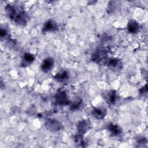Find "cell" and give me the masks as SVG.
<instances>
[{"label": "cell", "mask_w": 148, "mask_h": 148, "mask_svg": "<svg viewBox=\"0 0 148 148\" xmlns=\"http://www.w3.org/2000/svg\"><path fill=\"white\" fill-rule=\"evenodd\" d=\"M45 125L47 130L53 133L59 132L63 129V125L61 122L54 119H47L45 123Z\"/></svg>", "instance_id": "3957f363"}, {"label": "cell", "mask_w": 148, "mask_h": 148, "mask_svg": "<svg viewBox=\"0 0 148 148\" xmlns=\"http://www.w3.org/2000/svg\"><path fill=\"white\" fill-rule=\"evenodd\" d=\"M91 127V123L88 120H82L79 121L77 125V134L76 136V139L80 142L84 134H85Z\"/></svg>", "instance_id": "7a4b0ae2"}, {"label": "cell", "mask_w": 148, "mask_h": 148, "mask_svg": "<svg viewBox=\"0 0 148 148\" xmlns=\"http://www.w3.org/2000/svg\"><path fill=\"white\" fill-rule=\"evenodd\" d=\"M139 24L134 20H130L127 24V29L130 34H136L139 31Z\"/></svg>", "instance_id": "7c38bea8"}, {"label": "cell", "mask_w": 148, "mask_h": 148, "mask_svg": "<svg viewBox=\"0 0 148 148\" xmlns=\"http://www.w3.org/2000/svg\"><path fill=\"white\" fill-rule=\"evenodd\" d=\"M111 70L114 71H121L123 68V64L120 60L116 58H108L105 64Z\"/></svg>", "instance_id": "5b68a950"}, {"label": "cell", "mask_w": 148, "mask_h": 148, "mask_svg": "<svg viewBox=\"0 0 148 148\" xmlns=\"http://www.w3.org/2000/svg\"><path fill=\"white\" fill-rule=\"evenodd\" d=\"M55 101L56 102L61 105H67L69 103V101L66 92L64 91H61L58 92L55 95Z\"/></svg>", "instance_id": "52a82bcc"}, {"label": "cell", "mask_w": 148, "mask_h": 148, "mask_svg": "<svg viewBox=\"0 0 148 148\" xmlns=\"http://www.w3.org/2000/svg\"><path fill=\"white\" fill-rule=\"evenodd\" d=\"M107 129L112 136H116L121 134L122 132L121 128L117 124L113 123H109L107 125Z\"/></svg>", "instance_id": "8fae6325"}, {"label": "cell", "mask_w": 148, "mask_h": 148, "mask_svg": "<svg viewBox=\"0 0 148 148\" xmlns=\"http://www.w3.org/2000/svg\"><path fill=\"white\" fill-rule=\"evenodd\" d=\"M54 64V61L53 59L51 57H47L44 59V60L42 61L40 65V68L43 72L47 73L51 70Z\"/></svg>", "instance_id": "ba28073f"}, {"label": "cell", "mask_w": 148, "mask_h": 148, "mask_svg": "<svg viewBox=\"0 0 148 148\" xmlns=\"http://www.w3.org/2000/svg\"><path fill=\"white\" fill-rule=\"evenodd\" d=\"M68 73L65 70H61L54 75V79L58 82H64L68 79Z\"/></svg>", "instance_id": "5bb4252c"}, {"label": "cell", "mask_w": 148, "mask_h": 148, "mask_svg": "<svg viewBox=\"0 0 148 148\" xmlns=\"http://www.w3.org/2000/svg\"><path fill=\"white\" fill-rule=\"evenodd\" d=\"M108 59L107 52L103 49H98L92 55V60L98 64H105Z\"/></svg>", "instance_id": "277c9868"}, {"label": "cell", "mask_w": 148, "mask_h": 148, "mask_svg": "<svg viewBox=\"0 0 148 148\" xmlns=\"http://www.w3.org/2000/svg\"><path fill=\"white\" fill-rule=\"evenodd\" d=\"M35 60V56L34 54L29 53H25L22 58V62H21V66L25 67L27 66L28 65H30L31 63L34 62Z\"/></svg>", "instance_id": "4fadbf2b"}, {"label": "cell", "mask_w": 148, "mask_h": 148, "mask_svg": "<svg viewBox=\"0 0 148 148\" xmlns=\"http://www.w3.org/2000/svg\"><path fill=\"white\" fill-rule=\"evenodd\" d=\"M146 142V139H145L143 138H139V139L137 140V143L138 144H144Z\"/></svg>", "instance_id": "e0dca14e"}, {"label": "cell", "mask_w": 148, "mask_h": 148, "mask_svg": "<svg viewBox=\"0 0 148 148\" xmlns=\"http://www.w3.org/2000/svg\"><path fill=\"white\" fill-rule=\"evenodd\" d=\"M118 98L119 97L117 96L115 90L108 91L103 94V98L106 102L110 105L114 104L118 100Z\"/></svg>", "instance_id": "8992f818"}, {"label": "cell", "mask_w": 148, "mask_h": 148, "mask_svg": "<svg viewBox=\"0 0 148 148\" xmlns=\"http://www.w3.org/2000/svg\"><path fill=\"white\" fill-rule=\"evenodd\" d=\"M140 93L143 94L144 93L147 92V85L146 84L143 87H142L141 89H140Z\"/></svg>", "instance_id": "ac0fdd59"}, {"label": "cell", "mask_w": 148, "mask_h": 148, "mask_svg": "<svg viewBox=\"0 0 148 148\" xmlns=\"http://www.w3.org/2000/svg\"><path fill=\"white\" fill-rule=\"evenodd\" d=\"M8 35V32L5 29H3V28H1V31H0V36H1V38H5Z\"/></svg>", "instance_id": "2e32d148"}, {"label": "cell", "mask_w": 148, "mask_h": 148, "mask_svg": "<svg viewBox=\"0 0 148 148\" xmlns=\"http://www.w3.org/2000/svg\"><path fill=\"white\" fill-rule=\"evenodd\" d=\"M58 29V25L57 23L53 20H47L44 24L42 32H54Z\"/></svg>", "instance_id": "9c48e42d"}, {"label": "cell", "mask_w": 148, "mask_h": 148, "mask_svg": "<svg viewBox=\"0 0 148 148\" xmlns=\"http://www.w3.org/2000/svg\"><path fill=\"white\" fill-rule=\"evenodd\" d=\"M81 103H82V100L80 99H77V100H76L75 101L72 103L71 105V109L72 110L77 109L80 107Z\"/></svg>", "instance_id": "9a60e30c"}, {"label": "cell", "mask_w": 148, "mask_h": 148, "mask_svg": "<svg viewBox=\"0 0 148 148\" xmlns=\"http://www.w3.org/2000/svg\"><path fill=\"white\" fill-rule=\"evenodd\" d=\"M106 110L103 108H94L91 110V114L94 117L98 120L103 119L106 114Z\"/></svg>", "instance_id": "30bf717a"}, {"label": "cell", "mask_w": 148, "mask_h": 148, "mask_svg": "<svg viewBox=\"0 0 148 148\" xmlns=\"http://www.w3.org/2000/svg\"><path fill=\"white\" fill-rule=\"evenodd\" d=\"M5 12L8 17L16 24L24 25L27 23V14L21 6L8 4L5 6Z\"/></svg>", "instance_id": "6da1fadb"}]
</instances>
